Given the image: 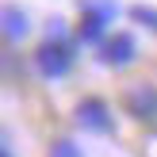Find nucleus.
<instances>
[{
	"label": "nucleus",
	"instance_id": "nucleus-3",
	"mask_svg": "<svg viewBox=\"0 0 157 157\" xmlns=\"http://www.w3.org/2000/svg\"><path fill=\"white\" fill-rule=\"evenodd\" d=\"M127 111L134 119H157V92L153 88H130L127 92Z\"/></svg>",
	"mask_w": 157,
	"mask_h": 157
},
{
	"label": "nucleus",
	"instance_id": "nucleus-5",
	"mask_svg": "<svg viewBox=\"0 0 157 157\" xmlns=\"http://www.w3.org/2000/svg\"><path fill=\"white\" fill-rule=\"evenodd\" d=\"M50 157H84V153H81V146H77L73 138H58L54 150H50Z\"/></svg>",
	"mask_w": 157,
	"mask_h": 157
},
{
	"label": "nucleus",
	"instance_id": "nucleus-4",
	"mask_svg": "<svg viewBox=\"0 0 157 157\" xmlns=\"http://www.w3.org/2000/svg\"><path fill=\"white\" fill-rule=\"evenodd\" d=\"M100 58H104L107 65H127V61H134V38H130V35L111 38V42L104 46V54H100Z\"/></svg>",
	"mask_w": 157,
	"mask_h": 157
},
{
	"label": "nucleus",
	"instance_id": "nucleus-1",
	"mask_svg": "<svg viewBox=\"0 0 157 157\" xmlns=\"http://www.w3.org/2000/svg\"><path fill=\"white\" fill-rule=\"evenodd\" d=\"M77 123H81V130H92V134H111L115 130L104 100H81L77 104Z\"/></svg>",
	"mask_w": 157,
	"mask_h": 157
},
{
	"label": "nucleus",
	"instance_id": "nucleus-2",
	"mask_svg": "<svg viewBox=\"0 0 157 157\" xmlns=\"http://www.w3.org/2000/svg\"><path fill=\"white\" fill-rule=\"evenodd\" d=\"M69 61H73V58H69L65 46H50V42H46L42 50H38L35 65H38V73H42V77H50V81H54V77H61V73L69 69Z\"/></svg>",
	"mask_w": 157,
	"mask_h": 157
}]
</instances>
